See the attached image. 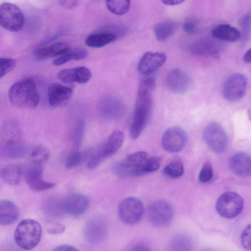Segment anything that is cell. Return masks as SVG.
<instances>
[{"instance_id": "1", "label": "cell", "mask_w": 251, "mask_h": 251, "mask_svg": "<svg viewBox=\"0 0 251 251\" xmlns=\"http://www.w3.org/2000/svg\"><path fill=\"white\" fill-rule=\"evenodd\" d=\"M155 85L151 77L142 80L139 85L129 132L131 138L137 139L142 133L150 118Z\"/></svg>"}, {"instance_id": "2", "label": "cell", "mask_w": 251, "mask_h": 251, "mask_svg": "<svg viewBox=\"0 0 251 251\" xmlns=\"http://www.w3.org/2000/svg\"><path fill=\"white\" fill-rule=\"evenodd\" d=\"M8 97L14 106L25 109L35 108L39 103L40 95L34 81L25 78L15 82L8 92Z\"/></svg>"}, {"instance_id": "3", "label": "cell", "mask_w": 251, "mask_h": 251, "mask_svg": "<svg viewBox=\"0 0 251 251\" xmlns=\"http://www.w3.org/2000/svg\"><path fill=\"white\" fill-rule=\"evenodd\" d=\"M124 140L122 131L116 130L112 132L94 151L88 161V168H96L103 161L112 156L121 147Z\"/></svg>"}, {"instance_id": "4", "label": "cell", "mask_w": 251, "mask_h": 251, "mask_svg": "<svg viewBox=\"0 0 251 251\" xmlns=\"http://www.w3.org/2000/svg\"><path fill=\"white\" fill-rule=\"evenodd\" d=\"M42 235L40 224L33 219H25L18 225L14 232V239L21 248L28 250L39 243Z\"/></svg>"}, {"instance_id": "5", "label": "cell", "mask_w": 251, "mask_h": 251, "mask_svg": "<svg viewBox=\"0 0 251 251\" xmlns=\"http://www.w3.org/2000/svg\"><path fill=\"white\" fill-rule=\"evenodd\" d=\"M244 201L238 193L227 191L222 194L216 203V209L218 214L227 219L237 216L242 212Z\"/></svg>"}, {"instance_id": "6", "label": "cell", "mask_w": 251, "mask_h": 251, "mask_svg": "<svg viewBox=\"0 0 251 251\" xmlns=\"http://www.w3.org/2000/svg\"><path fill=\"white\" fill-rule=\"evenodd\" d=\"M0 24L7 30L17 32L24 24V16L21 9L16 5L4 2L0 5Z\"/></svg>"}, {"instance_id": "7", "label": "cell", "mask_w": 251, "mask_h": 251, "mask_svg": "<svg viewBox=\"0 0 251 251\" xmlns=\"http://www.w3.org/2000/svg\"><path fill=\"white\" fill-rule=\"evenodd\" d=\"M148 158L145 151L136 152L115 165L114 170L121 176H136L144 175L143 168Z\"/></svg>"}, {"instance_id": "8", "label": "cell", "mask_w": 251, "mask_h": 251, "mask_svg": "<svg viewBox=\"0 0 251 251\" xmlns=\"http://www.w3.org/2000/svg\"><path fill=\"white\" fill-rule=\"evenodd\" d=\"M202 136L207 146L214 152H224L228 146V137L223 127L217 123H211L204 128Z\"/></svg>"}, {"instance_id": "9", "label": "cell", "mask_w": 251, "mask_h": 251, "mask_svg": "<svg viewBox=\"0 0 251 251\" xmlns=\"http://www.w3.org/2000/svg\"><path fill=\"white\" fill-rule=\"evenodd\" d=\"M248 86V79L242 74L237 73L229 76L225 80L222 88L224 99L230 102L241 99L245 95Z\"/></svg>"}, {"instance_id": "10", "label": "cell", "mask_w": 251, "mask_h": 251, "mask_svg": "<svg viewBox=\"0 0 251 251\" xmlns=\"http://www.w3.org/2000/svg\"><path fill=\"white\" fill-rule=\"evenodd\" d=\"M144 213V206L142 201L134 197H128L123 200L118 207V215L120 220L127 225H133L138 222Z\"/></svg>"}, {"instance_id": "11", "label": "cell", "mask_w": 251, "mask_h": 251, "mask_svg": "<svg viewBox=\"0 0 251 251\" xmlns=\"http://www.w3.org/2000/svg\"><path fill=\"white\" fill-rule=\"evenodd\" d=\"M188 138L185 130L180 127L175 126L167 129L161 140L162 148L170 153L181 151L187 144Z\"/></svg>"}, {"instance_id": "12", "label": "cell", "mask_w": 251, "mask_h": 251, "mask_svg": "<svg viewBox=\"0 0 251 251\" xmlns=\"http://www.w3.org/2000/svg\"><path fill=\"white\" fill-rule=\"evenodd\" d=\"M174 211L169 202L163 200L154 201L149 209V217L151 223L157 227L169 225L173 218Z\"/></svg>"}, {"instance_id": "13", "label": "cell", "mask_w": 251, "mask_h": 251, "mask_svg": "<svg viewBox=\"0 0 251 251\" xmlns=\"http://www.w3.org/2000/svg\"><path fill=\"white\" fill-rule=\"evenodd\" d=\"M107 232V224L100 217H94L88 220L83 230L86 240L94 245L100 243L105 239Z\"/></svg>"}, {"instance_id": "14", "label": "cell", "mask_w": 251, "mask_h": 251, "mask_svg": "<svg viewBox=\"0 0 251 251\" xmlns=\"http://www.w3.org/2000/svg\"><path fill=\"white\" fill-rule=\"evenodd\" d=\"M63 206L65 213L73 216H79L89 209L90 201L82 194L72 193L63 200Z\"/></svg>"}, {"instance_id": "15", "label": "cell", "mask_w": 251, "mask_h": 251, "mask_svg": "<svg viewBox=\"0 0 251 251\" xmlns=\"http://www.w3.org/2000/svg\"><path fill=\"white\" fill-rule=\"evenodd\" d=\"M166 55L164 52L148 51L141 57L138 64L139 72L149 75L158 70L166 61Z\"/></svg>"}, {"instance_id": "16", "label": "cell", "mask_w": 251, "mask_h": 251, "mask_svg": "<svg viewBox=\"0 0 251 251\" xmlns=\"http://www.w3.org/2000/svg\"><path fill=\"white\" fill-rule=\"evenodd\" d=\"M73 94L71 88L55 83L51 84L48 89V101L53 107H62L67 105Z\"/></svg>"}, {"instance_id": "17", "label": "cell", "mask_w": 251, "mask_h": 251, "mask_svg": "<svg viewBox=\"0 0 251 251\" xmlns=\"http://www.w3.org/2000/svg\"><path fill=\"white\" fill-rule=\"evenodd\" d=\"M166 84L171 92L180 94L188 90L190 86V79L186 72L175 68L171 70L167 74Z\"/></svg>"}, {"instance_id": "18", "label": "cell", "mask_w": 251, "mask_h": 251, "mask_svg": "<svg viewBox=\"0 0 251 251\" xmlns=\"http://www.w3.org/2000/svg\"><path fill=\"white\" fill-rule=\"evenodd\" d=\"M43 170L41 165L33 164L25 172V181L29 187L35 191H42L53 187L55 184L42 179Z\"/></svg>"}, {"instance_id": "19", "label": "cell", "mask_w": 251, "mask_h": 251, "mask_svg": "<svg viewBox=\"0 0 251 251\" xmlns=\"http://www.w3.org/2000/svg\"><path fill=\"white\" fill-rule=\"evenodd\" d=\"M91 76V71L84 66L64 69L59 72L57 75L58 78L65 83H85L90 80Z\"/></svg>"}, {"instance_id": "20", "label": "cell", "mask_w": 251, "mask_h": 251, "mask_svg": "<svg viewBox=\"0 0 251 251\" xmlns=\"http://www.w3.org/2000/svg\"><path fill=\"white\" fill-rule=\"evenodd\" d=\"M231 171L240 177L251 175V156L246 153L238 152L233 154L229 161Z\"/></svg>"}, {"instance_id": "21", "label": "cell", "mask_w": 251, "mask_h": 251, "mask_svg": "<svg viewBox=\"0 0 251 251\" xmlns=\"http://www.w3.org/2000/svg\"><path fill=\"white\" fill-rule=\"evenodd\" d=\"M1 145L7 147L19 146L22 140V132L18 123L8 121L3 124L1 131Z\"/></svg>"}, {"instance_id": "22", "label": "cell", "mask_w": 251, "mask_h": 251, "mask_svg": "<svg viewBox=\"0 0 251 251\" xmlns=\"http://www.w3.org/2000/svg\"><path fill=\"white\" fill-rule=\"evenodd\" d=\"M191 52L197 55L219 58L220 48L215 42L208 39L199 40L193 43L190 48Z\"/></svg>"}, {"instance_id": "23", "label": "cell", "mask_w": 251, "mask_h": 251, "mask_svg": "<svg viewBox=\"0 0 251 251\" xmlns=\"http://www.w3.org/2000/svg\"><path fill=\"white\" fill-rule=\"evenodd\" d=\"M19 210L15 204L8 200L0 201V224L6 226L15 223L19 217Z\"/></svg>"}, {"instance_id": "24", "label": "cell", "mask_w": 251, "mask_h": 251, "mask_svg": "<svg viewBox=\"0 0 251 251\" xmlns=\"http://www.w3.org/2000/svg\"><path fill=\"white\" fill-rule=\"evenodd\" d=\"M211 34L215 39L230 42L238 41L241 36L238 29L227 24L217 25L212 29Z\"/></svg>"}, {"instance_id": "25", "label": "cell", "mask_w": 251, "mask_h": 251, "mask_svg": "<svg viewBox=\"0 0 251 251\" xmlns=\"http://www.w3.org/2000/svg\"><path fill=\"white\" fill-rule=\"evenodd\" d=\"M69 46L64 43H57L36 50L34 53L35 58L43 60L58 56L69 50Z\"/></svg>"}, {"instance_id": "26", "label": "cell", "mask_w": 251, "mask_h": 251, "mask_svg": "<svg viewBox=\"0 0 251 251\" xmlns=\"http://www.w3.org/2000/svg\"><path fill=\"white\" fill-rule=\"evenodd\" d=\"M23 169L17 164H9L0 170V176L7 184L15 186L18 185L22 179Z\"/></svg>"}, {"instance_id": "27", "label": "cell", "mask_w": 251, "mask_h": 251, "mask_svg": "<svg viewBox=\"0 0 251 251\" xmlns=\"http://www.w3.org/2000/svg\"><path fill=\"white\" fill-rule=\"evenodd\" d=\"M117 37V35L112 33H95L88 36L85 43L91 48H101L114 42Z\"/></svg>"}, {"instance_id": "28", "label": "cell", "mask_w": 251, "mask_h": 251, "mask_svg": "<svg viewBox=\"0 0 251 251\" xmlns=\"http://www.w3.org/2000/svg\"><path fill=\"white\" fill-rule=\"evenodd\" d=\"M177 27V24L173 21H166L156 24L154 27L156 38L159 41L166 40L174 33Z\"/></svg>"}, {"instance_id": "29", "label": "cell", "mask_w": 251, "mask_h": 251, "mask_svg": "<svg viewBox=\"0 0 251 251\" xmlns=\"http://www.w3.org/2000/svg\"><path fill=\"white\" fill-rule=\"evenodd\" d=\"M87 55V50L83 48L69 49L54 59L52 63L55 66H59L71 60L82 59L85 58Z\"/></svg>"}, {"instance_id": "30", "label": "cell", "mask_w": 251, "mask_h": 251, "mask_svg": "<svg viewBox=\"0 0 251 251\" xmlns=\"http://www.w3.org/2000/svg\"><path fill=\"white\" fill-rule=\"evenodd\" d=\"M104 104V113L111 118L122 116L125 111L123 102L116 98H110L106 100Z\"/></svg>"}, {"instance_id": "31", "label": "cell", "mask_w": 251, "mask_h": 251, "mask_svg": "<svg viewBox=\"0 0 251 251\" xmlns=\"http://www.w3.org/2000/svg\"><path fill=\"white\" fill-rule=\"evenodd\" d=\"M43 208L47 215L52 217H58L65 213L63 200L55 197L47 199L43 203Z\"/></svg>"}, {"instance_id": "32", "label": "cell", "mask_w": 251, "mask_h": 251, "mask_svg": "<svg viewBox=\"0 0 251 251\" xmlns=\"http://www.w3.org/2000/svg\"><path fill=\"white\" fill-rule=\"evenodd\" d=\"M107 9L117 15L126 14L130 6V0H105Z\"/></svg>"}, {"instance_id": "33", "label": "cell", "mask_w": 251, "mask_h": 251, "mask_svg": "<svg viewBox=\"0 0 251 251\" xmlns=\"http://www.w3.org/2000/svg\"><path fill=\"white\" fill-rule=\"evenodd\" d=\"M192 242L187 235L179 234L175 236L171 242V248L173 251H190L192 248Z\"/></svg>"}, {"instance_id": "34", "label": "cell", "mask_w": 251, "mask_h": 251, "mask_svg": "<svg viewBox=\"0 0 251 251\" xmlns=\"http://www.w3.org/2000/svg\"><path fill=\"white\" fill-rule=\"evenodd\" d=\"M50 155L48 149L42 146L35 147L29 153L30 158L33 164L41 166L48 160Z\"/></svg>"}, {"instance_id": "35", "label": "cell", "mask_w": 251, "mask_h": 251, "mask_svg": "<svg viewBox=\"0 0 251 251\" xmlns=\"http://www.w3.org/2000/svg\"><path fill=\"white\" fill-rule=\"evenodd\" d=\"M163 172L166 176L170 178L180 177L184 173L183 163L179 159L172 160L165 167Z\"/></svg>"}, {"instance_id": "36", "label": "cell", "mask_w": 251, "mask_h": 251, "mask_svg": "<svg viewBox=\"0 0 251 251\" xmlns=\"http://www.w3.org/2000/svg\"><path fill=\"white\" fill-rule=\"evenodd\" d=\"M26 149L20 145L7 147L1 145L0 156L4 158L14 159L20 158L26 153Z\"/></svg>"}, {"instance_id": "37", "label": "cell", "mask_w": 251, "mask_h": 251, "mask_svg": "<svg viewBox=\"0 0 251 251\" xmlns=\"http://www.w3.org/2000/svg\"><path fill=\"white\" fill-rule=\"evenodd\" d=\"M161 158L158 156L149 157L143 168L144 175L153 172L157 170L161 166Z\"/></svg>"}, {"instance_id": "38", "label": "cell", "mask_w": 251, "mask_h": 251, "mask_svg": "<svg viewBox=\"0 0 251 251\" xmlns=\"http://www.w3.org/2000/svg\"><path fill=\"white\" fill-rule=\"evenodd\" d=\"M16 61L11 58H0V77L5 76L11 72L16 66Z\"/></svg>"}, {"instance_id": "39", "label": "cell", "mask_w": 251, "mask_h": 251, "mask_svg": "<svg viewBox=\"0 0 251 251\" xmlns=\"http://www.w3.org/2000/svg\"><path fill=\"white\" fill-rule=\"evenodd\" d=\"M83 158H84V155L80 152L73 151L67 156L65 162V166L68 169L73 168L79 164Z\"/></svg>"}, {"instance_id": "40", "label": "cell", "mask_w": 251, "mask_h": 251, "mask_svg": "<svg viewBox=\"0 0 251 251\" xmlns=\"http://www.w3.org/2000/svg\"><path fill=\"white\" fill-rule=\"evenodd\" d=\"M213 177L212 167L209 162L205 163L200 171L199 179L202 183L209 182Z\"/></svg>"}, {"instance_id": "41", "label": "cell", "mask_w": 251, "mask_h": 251, "mask_svg": "<svg viewBox=\"0 0 251 251\" xmlns=\"http://www.w3.org/2000/svg\"><path fill=\"white\" fill-rule=\"evenodd\" d=\"M242 247L248 251H251V224L243 230L241 235Z\"/></svg>"}, {"instance_id": "42", "label": "cell", "mask_w": 251, "mask_h": 251, "mask_svg": "<svg viewBox=\"0 0 251 251\" xmlns=\"http://www.w3.org/2000/svg\"><path fill=\"white\" fill-rule=\"evenodd\" d=\"M240 24L245 36L248 35L251 27V14H247L241 20Z\"/></svg>"}, {"instance_id": "43", "label": "cell", "mask_w": 251, "mask_h": 251, "mask_svg": "<svg viewBox=\"0 0 251 251\" xmlns=\"http://www.w3.org/2000/svg\"><path fill=\"white\" fill-rule=\"evenodd\" d=\"M65 229V226L59 223H54L49 225L47 231L51 234L56 235L62 233Z\"/></svg>"}, {"instance_id": "44", "label": "cell", "mask_w": 251, "mask_h": 251, "mask_svg": "<svg viewBox=\"0 0 251 251\" xmlns=\"http://www.w3.org/2000/svg\"><path fill=\"white\" fill-rule=\"evenodd\" d=\"M197 29V24L192 20H186L183 25L184 31L188 34L194 33Z\"/></svg>"}, {"instance_id": "45", "label": "cell", "mask_w": 251, "mask_h": 251, "mask_svg": "<svg viewBox=\"0 0 251 251\" xmlns=\"http://www.w3.org/2000/svg\"><path fill=\"white\" fill-rule=\"evenodd\" d=\"M60 5L66 9L75 8L77 4V0H59Z\"/></svg>"}, {"instance_id": "46", "label": "cell", "mask_w": 251, "mask_h": 251, "mask_svg": "<svg viewBox=\"0 0 251 251\" xmlns=\"http://www.w3.org/2000/svg\"><path fill=\"white\" fill-rule=\"evenodd\" d=\"M54 251H78L75 247L70 245H61L54 249Z\"/></svg>"}, {"instance_id": "47", "label": "cell", "mask_w": 251, "mask_h": 251, "mask_svg": "<svg viewBox=\"0 0 251 251\" xmlns=\"http://www.w3.org/2000/svg\"><path fill=\"white\" fill-rule=\"evenodd\" d=\"M131 251H149L150 249H149V247L146 246V245L142 244V243H136L134 244L131 248Z\"/></svg>"}, {"instance_id": "48", "label": "cell", "mask_w": 251, "mask_h": 251, "mask_svg": "<svg viewBox=\"0 0 251 251\" xmlns=\"http://www.w3.org/2000/svg\"><path fill=\"white\" fill-rule=\"evenodd\" d=\"M162 2L167 5H176L179 4L185 0H161Z\"/></svg>"}, {"instance_id": "49", "label": "cell", "mask_w": 251, "mask_h": 251, "mask_svg": "<svg viewBox=\"0 0 251 251\" xmlns=\"http://www.w3.org/2000/svg\"><path fill=\"white\" fill-rule=\"evenodd\" d=\"M243 61L247 63L251 62V49L248 50L244 54Z\"/></svg>"}, {"instance_id": "50", "label": "cell", "mask_w": 251, "mask_h": 251, "mask_svg": "<svg viewBox=\"0 0 251 251\" xmlns=\"http://www.w3.org/2000/svg\"><path fill=\"white\" fill-rule=\"evenodd\" d=\"M247 115L249 119L251 121V105L249 106L247 110Z\"/></svg>"}]
</instances>
